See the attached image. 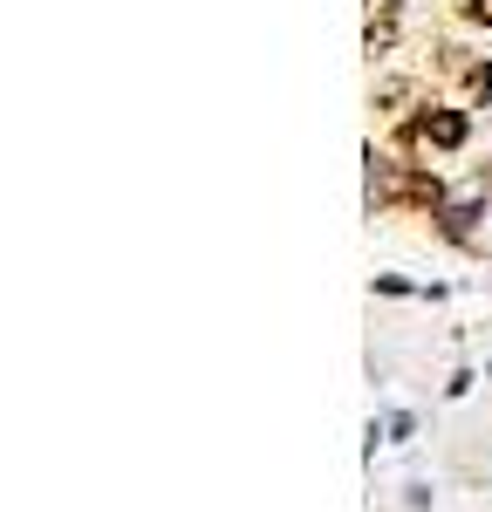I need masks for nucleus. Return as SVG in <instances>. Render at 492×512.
<instances>
[{
  "mask_svg": "<svg viewBox=\"0 0 492 512\" xmlns=\"http://www.w3.org/2000/svg\"><path fill=\"white\" fill-rule=\"evenodd\" d=\"M417 137H424L431 151H458V144H465V117H458V110H431V117L417 123Z\"/></svg>",
  "mask_w": 492,
  "mask_h": 512,
  "instance_id": "obj_1",
  "label": "nucleus"
},
{
  "mask_svg": "<svg viewBox=\"0 0 492 512\" xmlns=\"http://www.w3.org/2000/svg\"><path fill=\"white\" fill-rule=\"evenodd\" d=\"M472 246H479V253H492V205L479 212V226H472Z\"/></svg>",
  "mask_w": 492,
  "mask_h": 512,
  "instance_id": "obj_4",
  "label": "nucleus"
},
{
  "mask_svg": "<svg viewBox=\"0 0 492 512\" xmlns=\"http://www.w3.org/2000/svg\"><path fill=\"white\" fill-rule=\"evenodd\" d=\"M458 14H465V21H486V28H492V0H458Z\"/></svg>",
  "mask_w": 492,
  "mask_h": 512,
  "instance_id": "obj_5",
  "label": "nucleus"
},
{
  "mask_svg": "<svg viewBox=\"0 0 492 512\" xmlns=\"http://www.w3.org/2000/svg\"><path fill=\"white\" fill-rule=\"evenodd\" d=\"M390 41H397V0H383V7H376V21H369V55H376V48H390Z\"/></svg>",
  "mask_w": 492,
  "mask_h": 512,
  "instance_id": "obj_2",
  "label": "nucleus"
},
{
  "mask_svg": "<svg viewBox=\"0 0 492 512\" xmlns=\"http://www.w3.org/2000/svg\"><path fill=\"white\" fill-rule=\"evenodd\" d=\"M369 103H376V110H397V103H410V76H383Z\"/></svg>",
  "mask_w": 492,
  "mask_h": 512,
  "instance_id": "obj_3",
  "label": "nucleus"
},
{
  "mask_svg": "<svg viewBox=\"0 0 492 512\" xmlns=\"http://www.w3.org/2000/svg\"><path fill=\"white\" fill-rule=\"evenodd\" d=\"M465 82H472V96H492V62H479V69H472Z\"/></svg>",
  "mask_w": 492,
  "mask_h": 512,
  "instance_id": "obj_6",
  "label": "nucleus"
}]
</instances>
